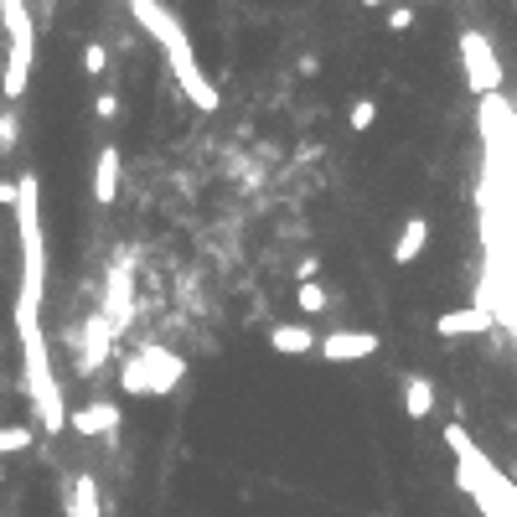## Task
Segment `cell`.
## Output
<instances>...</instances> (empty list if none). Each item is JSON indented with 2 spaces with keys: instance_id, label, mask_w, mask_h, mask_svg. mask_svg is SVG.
<instances>
[{
  "instance_id": "1",
  "label": "cell",
  "mask_w": 517,
  "mask_h": 517,
  "mask_svg": "<svg viewBox=\"0 0 517 517\" xmlns=\"http://www.w3.org/2000/svg\"><path fill=\"white\" fill-rule=\"evenodd\" d=\"M130 16L145 26V37H156V47L166 52V68H171V78L181 83L187 104H192V109H202V114L218 109V104H223V94H218V83H212V78L202 73L197 47H192V37H187V26L176 21V11H171V6H161V0H130Z\"/></svg>"
},
{
  "instance_id": "2",
  "label": "cell",
  "mask_w": 517,
  "mask_h": 517,
  "mask_svg": "<svg viewBox=\"0 0 517 517\" xmlns=\"http://www.w3.org/2000/svg\"><path fill=\"white\" fill-rule=\"evenodd\" d=\"M445 445L455 455V481H461V492L476 497V507L486 517H517V486L486 461V450L461 430V424H445Z\"/></svg>"
},
{
  "instance_id": "3",
  "label": "cell",
  "mask_w": 517,
  "mask_h": 517,
  "mask_svg": "<svg viewBox=\"0 0 517 517\" xmlns=\"http://www.w3.org/2000/svg\"><path fill=\"white\" fill-rule=\"evenodd\" d=\"M6 78H0V94L16 109L32 88V68H37V21H32V6L21 0H6Z\"/></svg>"
},
{
  "instance_id": "4",
  "label": "cell",
  "mask_w": 517,
  "mask_h": 517,
  "mask_svg": "<svg viewBox=\"0 0 517 517\" xmlns=\"http://www.w3.org/2000/svg\"><path fill=\"white\" fill-rule=\"evenodd\" d=\"M187 373V362L166 347H140L125 368H119V388L135 393V399H161V393L176 388V378Z\"/></svg>"
},
{
  "instance_id": "5",
  "label": "cell",
  "mask_w": 517,
  "mask_h": 517,
  "mask_svg": "<svg viewBox=\"0 0 517 517\" xmlns=\"http://www.w3.org/2000/svg\"><path fill=\"white\" fill-rule=\"evenodd\" d=\"M461 68H466V88L476 99H497L502 94V83H507V68H502V57L492 47V37L481 32V26H461Z\"/></svg>"
},
{
  "instance_id": "6",
  "label": "cell",
  "mask_w": 517,
  "mask_h": 517,
  "mask_svg": "<svg viewBox=\"0 0 517 517\" xmlns=\"http://www.w3.org/2000/svg\"><path fill=\"white\" fill-rule=\"evenodd\" d=\"M104 316H109V326L114 331H125L130 326V316H135V280H130V254H119L114 264H109V290H104V306H99Z\"/></svg>"
},
{
  "instance_id": "7",
  "label": "cell",
  "mask_w": 517,
  "mask_h": 517,
  "mask_svg": "<svg viewBox=\"0 0 517 517\" xmlns=\"http://www.w3.org/2000/svg\"><path fill=\"white\" fill-rule=\"evenodd\" d=\"M109 347H114V326H109L104 311H94V316L83 321V331H78V373L94 378L109 362Z\"/></svg>"
},
{
  "instance_id": "8",
  "label": "cell",
  "mask_w": 517,
  "mask_h": 517,
  "mask_svg": "<svg viewBox=\"0 0 517 517\" xmlns=\"http://www.w3.org/2000/svg\"><path fill=\"white\" fill-rule=\"evenodd\" d=\"M378 347H383L378 331H326L316 357H326V362H368Z\"/></svg>"
},
{
  "instance_id": "9",
  "label": "cell",
  "mask_w": 517,
  "mask_h": 517,
  "mask_svg": "<svg viewBox=\"0 0 517 517\" xmlns=\"http://www.w3.org/2000/svg\"><path fill=\"white\" fill-rule=\"evenodd\" d=\"M269 352H280V357H311V352H321V331L311 321H280V326H269Z\"/></svg>"
},
{
  "instance_id": "10",
  "label": "cell",
  "mask_w": 517,
  "mask_h": 517,
  "mask_svg": "<svg viewBox=\"0 0 517 517\" xmlns=\"http://www.w3.org/2000/svg\"><path fill=\"white\" fill-rule=\"evenodd\" d=\"M68 430H73V435H88V440H114V435H119V404L94 399L88 409L68 414Z\"/></svg>"
},
{
  "instance_id": "11",
  "label": "cell",
  "mask_w": 517,
  "mask_h": 517,
  "mask_svg": "<svg viewBox=\"0 0 517 517\" xmlns=\"http://www.w3.org/2000/svg\"><path fill=\"white\" fill-rule=\"evenodd\" d=\"M63 517H104V497H99V476H68V492H63Z\"/></svg>"
},
{
  "instance_id": "12",
  "label": "cell",
  "mask_w": 517,
  "mask_h": 517,
  "mask_svg": "<svg viewBox=\"0 0 517 517\" xmlns=\"http://www.w3.org/2000/svg\"><path fill=\"white\" fill-rule=\"evenodd\" d=\"M119 171H125V161H119V145H99L94 156V202L109 207L119 197Z\"/></svg>"
},
{
  "instance_id": "13",
  "label": "cell",
  "mask_w": 517,
  "mask_h": 517,
  "mask_svg": "<svg viewBox=\"0 0 517 517\" xmlns=\"http://www.w3.org/2000/svg\"><path fill=\"white\" fill-rule=\"evenodd\" d=\"M492 321H497L492 311L471 306V311H445V316H435V331H440V337H476V331H486Z\"/></svg>"
},
{
  "instance_id": "14",
  "label": "cell",
  "mask_w": 517,
  "mask_h": 517,
  "mask_svg": "<svg viewBox=\"0 0 517 517\" xmlns=\"http://www.w3.org/2000/svg\"><path fill=\"white\" fill-rule=\"evenodd\" d=\"M404 414L414 424H424L435 414V383L424 378V373H404Z\"/></svg>"
},
{
  "instance_id": "15",
  "label": "cell",
  "mask_w": 517,
  "mask_h": 517,
  "mask_svg": "<svg viewBox=\"0 0 517 517\" xmlns=\"http://www.w3.org/2000/svg\"><path fill=\"white\" fill-rule=\"evenodd\" d=\"M424 243H430V218H414L399 228V238H393V264H414L419 254H424Z\"/></svg>"
},
{
  "instance_id": "16",
  "label": "cell",
  "mask_w": 517,
  "mask_h": 517,
  "mask_svg": "<svg viewBox=\"0 0 517 517\" xmlns=\"http://www.w3.org/2000/svg\"><path fill=\"white\" fill-rule=\"evenodd\" d=\"M16 145H21V109L0 104V156H11Z\"/></svg>"
},
{
  "instance_id": "17",
  "label": "cell",
  "mask_w": 517,
  "mask_h": 517,
  "mask_svg": "<svg viewBox=\"0 0 517 517\" xmlns=\"http://www.w3.org/2000/svg\"><path fill=\"white\" fill-rule=\"evenodd\" d=\"M37 430L32 424H0V455H11V450H32Z\"/></svg>"
},
{
  "instance_id": "18",
  "label": "cell",
  "mask_w": 517,
  "mask_h": 517,
  "mask_svg": "<svg viewBox=\"0 0 517 517\" xmlns=\"http://www.w3.org/2000/svg\"><path fill=\"white\" fill-rule=\"evenodd\" d=\"M347 125H352L357 135H368V130L378 125V99H352V109H347Z\"/></svg>"
},
{
  "instance_id": "19",
  "label": "cell",
  "mask_w": 517,
  "mask_h": 517,
  "mask_svg": "<svg viewBox=\"0 0 517 517\" xmlns=\"http://www.w3.org/2000/svg\"><path fill=\"white\" fill-rule=\"evenodd\" d=\"M295 306L311 311V316H321V311L331 306V295H326V285L316 280V285H300V290H295Z\"/></svg>"
},
{
  "instance_id": "20",
  "label": "cell",
  "mask_w": 517,
  "mask_h": 517,
  "mask_svg": "<svg viewBox=\"0 0 517 517\" xmlns=\"http://www.w3.org/2000/svg\"><path fill=\"white\" fill-rule=\"evenodd\" d=\"M104 68H109V47L104 42H88L83 47V73L88 78H104Z\"/></svg>"
},
{
  "instance_id": "21",
  "label": "cell",
  "mask_w": 517,
  "mask_h": 517,
  "mask_svg": "<svg viewBox=\"0 0 517 517\" xmlns=\"http://www.w3.org/2000/svg\"><path fill=\"white\" fill-rule=\"evenodd\" d=\"M295 280H300V285H316V280H321V259H316V254H306V259L295 264Z\"/></svg>"
},
{
  "instance_id": "22",
  "label": "cell",
  "mask_w": 517,
  "mask_h": 517,
  "mask_svg": "<svg viewBox=\"0 0 517 517\" xmlns=\"http://www.w3.org/2000/svg\"><path fill=\"white\" fill-rule=\"evenodd\" d=\"M414 26V6H388V32H409Z\"/></svg>"
},
{
  "instance_id": "23",
  "label": "cell",
  "mask_w": 517,
  "mask_h": 517,
  "mask_svg": "<svg viewBox=\"0 0 517 517\" xmlns=\"http://www.w3.org/2000/svg\"><path fill=\"white\" fill-rule=\"evenodd\" d=\"M94 114L99 119H119V94H114V88H104V94L94 99Z\"/></svg>"
},
{
  "instance_id": "24",
  "label": "cell",
  "mask_w": 517,
  "mask_h": 517,
  "mask_svg": "<svg viewBox=\"0 0 517 517\" xmlns=\"http://www.w3.org/2000/svg\"><path fill=\"white\" fill-rule=\"evenodd\" d=\"M16 197H21V181L16 176H0V207H16Z\"/></svg>"
},
{
  "instance_id": "25",
  "label": "cell",
  "mask_w": 517,
  "mask_h": 517,
  "mask_svg": "<svg viewBox=\"0 0 517 517\" xmlns=\"http://www.w3.org/2000/svg\"><path fill=\"white\" fill-rule=\"evenodd\" d=\"M300 73H306V78H316L321 73V63H316V52H306V57H300V63H295Z\"/></svg>"
},
{
  "instance_id": "26",
  "label": "cell",
  "mask_w": 517,
  "mask_h": 517,
  "mask_svg": "<svg viewBox=\"0 0 517 517\" xmlns=\"http://www.w3.org/2000/svg\"><path fill=\"white\" fill-rule=\"evenodd\" d=\"M0 476H6V466H0Z\"/></svg>"
},
{
  "instance_id": "27",
  "label": "cell",
  "mask_w": 517,
  "mask_h": 517,
  "mask_svg": "<svg viewBox=\"0 0 517 517\" xmlns=\"http://www.w3.org/2000/svg\"><path fill=\"white\" fill-rule=\"evenodd\" d=\"M0 517H6V512H0Z\"/></svg>"
}]
</instances>
